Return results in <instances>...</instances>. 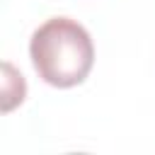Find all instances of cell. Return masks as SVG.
I'll return each instance as SVG.
<instances>
[{
  "label": "cell",
  "instance_id": "cell-1",
  "mask_svg": "<svg viewBox=\"0 0 155 155\" xmlns=\"http://www.w3.org/2000/svg\"><path fill=\"white\" fill-rule=\"evenodd\" d=\"M29 56L44 82L65 90L80 85L90 75L94 46L80 22L70 17H51L31 34Z\"/></svg>",
  "mask_w": 155,
  "mask_h": 155
},
{
  "label": "cell",
  "instance_id": "cell-2",
  "mask_svg": "<svg viewBox=\"0 0 155 155\" xmlns=\"http://www.w3.org/2000/svg\"><path fill=\"white\" fill-rule=\"evenodd\" d=\"M2 70H5V85H2V111H10L15 104H22L24 94H27V85H24V78L10 65V63H2Z\"/></svg>",
  "mask_w": 155,
  "mask_h": 155
}]
</instances>
